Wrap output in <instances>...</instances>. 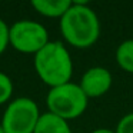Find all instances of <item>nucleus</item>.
<instances>
[{
  "instance_id": "obj_1",
  "label": "nucleus",
  "mask_w": 133,
  "mask_h": 133,
  "mask_svg": "<svg viewBox=\"0 0 133 133\" xmlns=\"http://www.w3.org/2000/svg\"><path fill=\"white\" fill-rule=\"evenodd\" d=\"M59 27L64 42L76 49L92 47L100 36V20L84 2H73L60 19Z\"/></svg>"
},
{
  "instance_id": "obj_2",
  "label": "nucleus",
  "mask_w": 133,
  "mask_h": 133,
  "mask_svg": "<svg viewBox=\"0 0 133 133\" xmlns=\"http://www.w3.org/2000/svg\"><path fill=\"white\" fill-rule=\"evenodd\" d=\"M33 64L39 79L50 89L72 80L73 60L63 42L50 40L35 55Z\"/></svg>"
},
{
  "instance_id": "obj_3",
  "label": "nucleus",
  "mask_w": 133,
  "mask_h": 133,
  "mask_svg": "<svg viewBox=\"0 0 133 133\" xmlns=\"http://www.w3.org/2000/svg\"><path fill=\"white\" fill-rule=\"evenodd\" d=\"M87 104L89 97L84 95L82 87L73 82L52 87L46 96L47 112L66 122L80 117L86 112Z\"/></svg>"
},
{
  "instance_id": "obj_4",
  "label": "nucleus",
  "mask_w": 133,
  "mask_h": 133,
  "mask_svg": "<svg viewBox=\"0 0 133 133\" xmlns=\"http://www.w3.org/2000/svg\"><path fill=\"white\" fill-rule=\"evenodd\" d=\"M42 113L30 97H17L7 103L2 117L4 133H35Z\"/></svg>"
},
{
  "instance_id": "obj_5",
  "label": "nucleus",
  "mask_w": 133,
  "mask_h": 133,
  "mask_svg": "<svg viewBox=\"0 0 133 133\" xmlns=\"http://www.w3.org/2000/svg\"><path fill=\"white\" fill-rule=\"evenodd\" d=\"M10 46L24 55L40 52L49 43V32L42 23L35 20H17L10 26Z\"/></svg>"
},
{
  "instance_id": "obj_6",
  "label": "nucleus",
  "mask_w": 133,
  "mask_h": 133,
  "mask_svg": "<svg viewBox=\"0 0 133 133\" xmlns=\"http://www.w3.org/2000/svg\"><path fill=\"white\" fill-rule=\"evenodd\" d=\"M113 83L112 73L103 66H93L83 73L79 86L89 99L100 97L110 90Z\"/></svg>"
},
{
  "instance_id": "obj_7",
  "label": "nucleus",
  "mask_w": 133,
  "mask_h": 133,
  "mask_svg": "<svg viewBox=\"0 0 133 133\" xmlns=\"http://www.w3.org/2000/svg\"><path fill=\"white\" fill-rule=\"evenodd\" d=\"M72 3L70 0H33L32 7L44 17L62 19Z\"/></svg>"
},
{
  "instance_id": "obj_8",
  "label": "nucleus",
  "mask_w": 133,
  "mask_h": 133,
  "mask_svg": "<svg viewBox=\"0 0 133 133\" xmlns=\"http://www.w3.org/2000/svg\"><path fill=\"white\" fill-rule=\"evenodd\" d=\"M35 133H73L69 126V122L57 117L50 112L42 113L37 122Z\"/></svg>"
},
{
  "instance_id": "obj_9",
  "label": "nucleus",
  "mask_w": 133,
  "mask_h": 133,
  "mask_svg": "<svg viewBox=\"0 0 133 133\" xmlns=\"http://www.w3.org/2000/svg\"><path fill=\"white\" fill-rule=\"evenodd\" d=\"M116 63L122 70L133 75V39L122 42L115 53Z\"/></svg>"
},
{
  "instance_id": "obj_10",
  "label": "nucleus",
  "mask_w": 133,
  "mask_h": 133,
  "mask_svg": "<svg viewBox=\"0 0 133 133\" xmlns=\"http://www.w3.org/2000/svg\"><path fill=\"white\" fill-rule=\"evenodd\" d=\"M13 82L9 75L0 72V104L9 103L13 95Z\"/></svg>"
},
{
  "instance_id": "obj_11",
  "label": "nucleus",
  "mask_w": 133,
  "mask_h": 133,
  "mask_svg": "<svg viewBox=\"0 0 133 133\" xmlns=\"http://www.w3.org/2000/svg\"><path fill=\"white\" fill-rule=\"evenodd\" d=\"M116 133H133V112L126 113L116 124Z\"/></svg>"
},
{
  "instance_id": "obj_12",
  "label": "nucleus",
  "mask_w": 133,
  "mask_h": 133,
  "mask_svg": "<svg viewBox=\"0 0 133 133\" xmlns=\"http://www.w3.org/2000/svg\"><path fill=\"white\" fill-rule=\"evenodd\" d=\"M9 32H10V26L3 19H0V55H3L4 50L10 46Z\"/></svg>"
},
{
  "instance_id": "obj_13",
  "label": "nucleus",
  "mask_w": 133,
  "mask_h": 133,
  "mask_svg": "<svg viewBox=\"0 0 133 133\" xmlns=\"http://www.w3.org/2000/svg\"><path fill=\"white\" fill-rule=\"evenodd\" d=\"M90 133H116V132L112 130V129H106V127H99V129L92 130Z\"/></svg>"
},
{
  "instance_id": "obj_14",
  "label": "nucleus",
  "mask_w": 133,
  "mask_h": 133,
  "mask_svg": "<svg viewBox=\"0 0 133 133\" xmlns=\"http://www.w3.org/2000/svg\"><path fill=\"white\" fill-rule=\"evenodd\" d=\"M0 133H4V130H3V127H2V124H0Z\"/></svg>"
}]
</instances>
